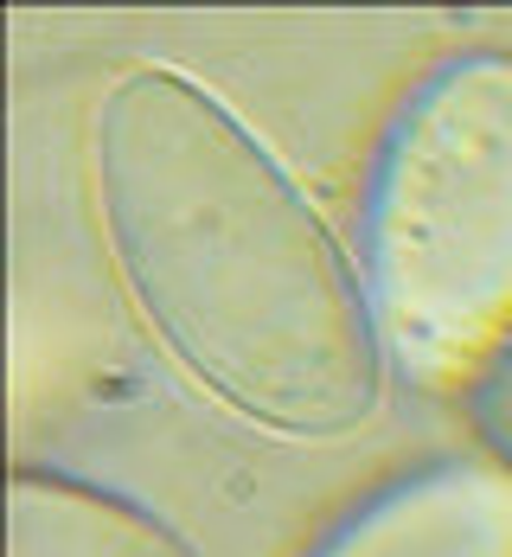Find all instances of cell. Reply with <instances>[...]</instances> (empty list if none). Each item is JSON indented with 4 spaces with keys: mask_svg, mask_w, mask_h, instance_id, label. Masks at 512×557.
Returning <instances> with one entry per match:
<instances>
[{
    "mask_svg": "<svg viewBox=\"0 0 512 557\" xmlns=\"http://www.w3.org/2000/svg\"><path fill=\"white\" fill-rule=\"evenodd\" d=\"M84 180L122 301L173 372L276 443H346L391 410L365 263L218 90L128 58L84 110Z\"/></svg>",
    "mask_w": 512,
    "mask_h": 557,
    "instance_id": "1",
    "label": "cell"
},
{
    "mask_svg": "<svg viewBox=\"0 0 512 557\" xmlns=\"http://www.w3.org/2000/svg\"><path fill=\"white\" fill-rule=\"evenodd\" d=\"M365 288L410 385L455 391L512 339V52L442 58L365 180Z\"/></svg>",
    "mask_w": 512,
    "mask_h": 557,
    "instance_id": "2",
    "label": "cell"
},
{
    "mask_svg": "<svg viewBox=\"0 0 512 557\" xmlns=\"http://www.w3.org/2000/svg\"><path fill=\"white\" fill-rule=\"evenodd\" d=\"M308 557H512V474L487 455L429 461L346 512Z\"/></svg>",
    "mask_w": 512,
    "mask_h": 557,
    "instance_id": "3",
    "label": "cell"
},
{
    "mask_svg": "<svg viewBox=\"0 0 512 557\" xmlns=\"http://www.w3.org/2000/svg\"><path fill=\"white\" fill-rule=\"evenodd\" d=\"M7 557H205L173 519L64 468H13Z\"/></svg>",
    "mask_w": 512,
    "mask_h": 557,
    "instance_id": "4",
    "label": "cell"
},
{
    "mask_svg": "<svg viewBox=\"0 0 512 557\" xmlns=\"http://www.w3.org/2000/svg\"><path fill=\"white\" fill-rule=\"evenodd\" d=\"M461 417H467L474 448L512 474V339L461 385Z\"/></svg>",
    "mask_w": 512,
    "mask_h": 557,
    "instance_id": "5",
    "label": "cell"
}]
</instances>
